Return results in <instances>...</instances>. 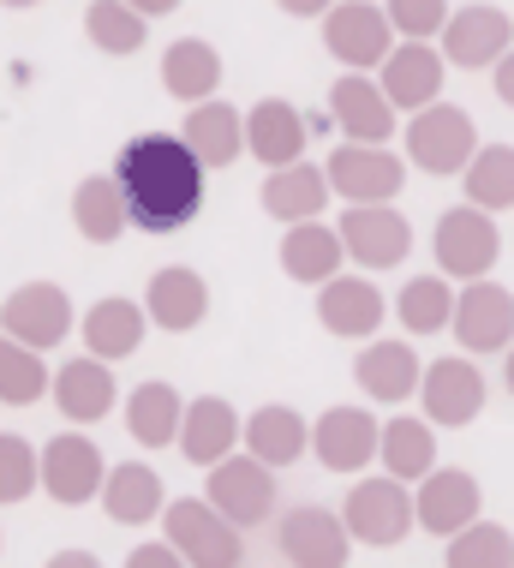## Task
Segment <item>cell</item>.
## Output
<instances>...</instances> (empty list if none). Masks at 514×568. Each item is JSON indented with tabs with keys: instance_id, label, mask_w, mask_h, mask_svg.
Masks as SVG:
<instances>
[{
	"instance_id": "cell-1",
	"label": "cell",
	"mask_w": 514,
	"mask_h": 568,
	"mask_svg": "<svg viewBox=\"0 0 514 568\" xmlns=\"http://www.w3.org/2000/svg\"><path fill=\"white\" fill-rule=\"evenodd\" d=\"M114 186L127 197V222L144 234H180L204 210V168L174 132H138L114 156Z\"/></svg>"
},
{
	"instance_id": "cell-2",
	"label": "cell",
	"mask_w": 514,
	"mask_h": 568,
	"mask_svg": "<svg viewBox=\"0 0 514 568\" xmlns=\"http://www.w3.org/2000/svg\"><path fill=\"white\" fill-rule=\"evenodd\" d=\"M162 545L174 550L185 568H240V557H245V539L210 509L204 497H168Z\"/></svg>"
},
{
	"instance_id": "cell-3",
	"label": "cell",
	"mask_w": 514,
	"mask_h": 568,
	"mask_svg": "<svg viewBox=\"0 0 514 568\" xmlns=\"http://www.w3.org/2000/svg\"><path fill=\"white\" fill-rule=\"evenodd\" d=\"M72 329H78V312L60 282H19L0 300V335L30 353H54Z\"/></svg>"
},
{
	"instance_id": "cell-4",
	"label": "cell",
	"mask_w": 514,
	"mask_h": 568,
	"mask_svg": "<svg viewBox=\"0 0 514 568\" xmlns=\"http://www.w3.org/2000/svg\"><path fill=\"white\" fill-rule=\"evenodd\" d=\"M431 257H437V275H449V282H485L496 257H503V227L485 210L455 204L431 234Z\"/></svg>"
},
{
	"instance_id": "cell-5",
	"label": "cell",
	"mask_w": 514,
	"mask_h": 568,
	"mask_svg": "<svg viewBox=\"0 0 514 568\" xmlns=\"http://www.w3.org/2000/svg\"><path fill=\"white\" fill-rule=\"evenodd\" d=\"M102 479H108V455L84 432H60V437H49L37 449V485L49 490V503H60V509H84V503H97Z\"/></svg>"
},
{
	"instance_id": "cell-6",
	"label": "cell",
	"mask_w": 514,
	"mask_h": 568,
	"mask_svg": "<svg viewBox=\"0 0 514 568\" xmlns=\"http://www.w3.org/2000/svg\"><path fill=\"white\" fill-rule=\"evenodd\" d=\"M323 180H330V197H347V210H377L401 197L407 168L377 144H335L330 162H323Z\"/></svg>"
},
{
	"instance_id": "cell-7",
	"label": "cell",
	"mask_w": 514,
	"mask_h": 568,
	"mask_svg": "<svg viewBox=\"0 0 514 568\" xmlns=\"http://www.w3.org/2000/svg\"><path fill=\"white\" fill-rule=\"evenodd\" d=\"M341 527L353 545L389 550L413 532V490L395 479H353L347 503H341Z\"/></svg>"
},
{
	"instance_id": "cell-8",
	"label": "cell",
	"mask_w": 514,
	"mask_h": 568,
	"mask_svg": "<svg viewBox=\"0 0 514 568\" xmlns=\"http://www.w3.org/2000/svg\"><path fill=\"white\" fill-rule=\"evenodd\" d=\"M485 372H478L473 359H431L425 372H419V407H425V425L431 432H466V425L485 413Z\"/></svg>"
},
{
	"instance_id": "cell-9",
	"label": "cell",
	"mask_w": 514,
	"mask_h": 568,
	"mask_svg": "<svg viewBox=\"0 0 514 568\" xmlns=\"http://www.w3.org/2000/svg\"><path fill=\"white\" fill-rule=\"evenodd\" d=\"M204 503L228 520L233 532L263 527V520L275 515V473H270V467H258L252 455H228L222 467H210Z\"/></svg>"
},
{
	"instance_id": "cell-10",
	"label": "cell",
	"mask_w": 514,
	"mask_h": 568,
	"mask_svg": "<svg viewBox=\"0 0 514 568\" xmlns=\"http://www.w3.org/2000/svg\"><path fill=\"white\" fill-rule=\"evenodd\" d=\"M407 156L425 174H461L466 162L478 156V126L473 114L455 109V102H437V109L407 120Z\"/></svg>"
},
{
	"instance_id": "cell-11",
	"label": "cell",
	"mask_w": 514,
	"mask_h": 568,
	"mask_svg": "<svg viewBox=\"0 0 514 568\" xmlns=\"http://www.w3.org/2000/svg\"><path fill=\"white\" fill-rule=\"evenodd\" d=\"M323 49H330L347 72H371L389 60V49H395V30H389L377 0H335V7L323 12Z\"/></svg>"
},
{
	"instance_id": "cell-12",
	"label": "cell",
	"mask_w": 514,
	"mask_h": 568,
	"mask_svg": "<svg viewBox=\"0 0 514 568\" xmlns=\"http://www.w3.org/2000/svg\"><path fill=\"white\" fill-rule=\"evenodd\" d=\"M443 79H449V60L431 49V42H395L389 60L377 67V90L395 114H425L443 102Z\"/></svg>"
},
{
	"instance_id": "cell-13",
	"label": "cell",
	"mask_w": 514,
	"mask_h": 568,
	"mask_svg": "<svg viewBox=\"0 0 514 568\" xmlns=\"http://www.w3.org/2000/svg\"><path fill=\"white\" fill-rule=\"evenodd\" d=\"M449 329H455L461 353H508L514 347V294L503 282H466L455 294V317H449Z\"/></svg>"
},
{
	"instance_id": "cell-14",
	"label": "cell",
	"mask_w": 514,
	"mask_h": 568,
	"mask_svg": "<svg viewBox=\"0 0 514 568\" xmlns=\"http://www.w3.org/2000/svg\"><path fill=\"white\" fill-rule=\"evenodd\" d=\"M473 520H485V490L466 467H431L419 479V497H413V527L437 532V539H455Z\"/></svg>"
},
{
	"instance_id": "cell-15",
	"label": "cell",
	"mask_w": 514,
	"mask_h": 568,
	"mask_svg": "<svg viewBox=\"0 0 514 568\" xmlns=\"http://www.w3.org/2000/svg\"><path fill=\"white\" fill-rule=\"evenodd\" d=\"M275 545H282L288 568H347L353 562V539L341 527L335 509H318V503H293L275 527Z\"/></svg>"
},
{
	"instance_id": "cell-16",
	"label": "cell",
	"mask_w": 514,
	"mask_h": 568,
	"mask_svg": "<svg viewBox=\"0 0 514 568\" xmlns=\"http://www.w3.org/2000/svg\"><path fill=\"white\" fill-rule=\"evenodd\" d=\"M335 240L347 252V264H365V270H395L407 264L413 252V227L395 204H377V210H347L335 222Z\"/></svg>"
},
{
	"instance_id": "cell-17",
	"label": "cell",
	"mask_w": 514,
	"mask_h": 568,
	"mask_svg": "<svg viewBox=\"0 0 514 568\" xmlns=\"http://www.w3.org/2000/svg\"><path fill=\"white\" fill-rule=\"evenodd\" d=\"M514 42V19L491 0H473V7H455L443 24V60L449 67H496Z\"/></svg>"
},
{
	"instance_id": "cell-18",
	"label": "cell",
	"mask_w": 514,
	"mask_h": 568,
	"mask_svg": "<svg viewBox=\"0 0 514 568\" xmlns=\"http://www.w3.org/2000/svg\"><path fill=\"white\" fill-rule=\"evenodd\" d=\"M377 432L383 419H371L365 407H323V419H311V460L330 473H365L377 460Z\"/></svg>"
},
{
	"instance_id": "cell-19",
	"label": "cell",
	"mask_w": 514,
	"mask_h": 568,
	"mask_svg": "<svg viewBox=\"0 0 514 568\" xmlns=\"http://www.w3.org/2000/svg\"><path fill=\"white\" fill-rule=\"evenodd\" d=\"M389 317V300L377 294L371 275H347L341 270L335 282L318 287V324L341 335V342H377V324Z\"/></svg>"
},
{
	"instance_id": "cell-20",
	"label": "cell",
	"mask_w": 514,
	"mask_h": 568,
	"mask_svg": "<svg viewBox=\"0 0 514 568\" xmlns=\"http://www.w3.org/2000/svg\"><path fill=\"white\" fill-rule=\"evenodd\" d=\"M138 305H144L150 329L192 335L210 317V282L198 270H185V264H168V270H155L144 282V300H138Z\"/></svg>"
},
{
	"instance_id": "cell-21",
	"label": "cell",
	"mask_w": 514,
	"mask_h": 568,
	"mask_svg": "<svg viewBox=\"0 0 514 568\" xmlns=\"http://www.w3.org/2000/svg\"><path fill=\"white\" fill-rule=\"evenodd\" d=\"M335 120L341 132H347V144H389L401 126V114L383 102V90L365 79V72H341V79L330 84V109H323Z\"/></svg>"
},
{
	"instance_id": "cell-22",
	"label": "cell",
	"mask_w": 514,
	"mask_h": 568,
	"mask_svg": "<svg viewBox=\"0 0 514 568\" xmlns=\"http://www.w3.org/2000/svg\"><path fill=\"white\" fill-rule=\"evenodd\" d=\"M240 443H245V455H252L258 467L282 473V467H293V460L311 455V419L300 407H288V402H270V407H258L252 419L240 425Z\"/></svg>"
},
{
	"instance_id": "cell-23",
	"label": "cell",
	"mask_w": 514,
	"mask_h": 568,
	"mask_svg": "<svg viewBox=\"0 0 514 568\" xmlns=\"http://www.w3.org/2000/svg\"><path fill=\"white\" fill-rule=\"evenodd\" d=\"M49 395L60 407L67 425H97L120 407V383H114V365L102 359H67L60 372L49 377Z\"/></svg>"
},
{
	"instance_id": "cell-24",
	"label": "cell",
	"mask_w": 514,
	"mask_h": 568,
	"mask_svg": "<svg viewBox=\"0 0 514 568\" xmlns=\"http://www.w3.org/2000/svg\"><path fill=\"white\" fill-rule=\"evenodd\" d=\"M233 449H240V413H233V402H222V395H198V402H185V413H180V455L210 473V467H222Z\"/></svg>"
},
{
	"instance_id": "cell-25",
	"label": "cell",
	"mask_w": 514,
	"mask_h": 568,
	"mask_svg": "<svg viewBox=\"0 0 514 568\" xmlns=\"http://www.w3.org/2000/svg\"><path fill=\"white\" fill-rule=\"evenodd\" d=\"M97 503L108 509L114 527H150V520H162V509H168V485L150 460H120V467H108Z\"/></svg>"
},
{
	"instance_id": "cell-26",
	"label": "cell",
	"mask_w": 514,
	"mask_h": 568,
	"mask_svg": "<svg viewBox=\"0 0 514 568\" xmlns=\"http://www.w3.org/2000/svg\"><path fill=\"white\" fill-rule=\"evenodd\" d=\"M180 144L192 150V162L204 168H233L245 156V114L233 109V102H198L192 114H185V126H180Z\"/></svg>"
},
{
	"instance_id": "cell-27",
	"label": "cell",
	"mask_w": 514,
	"mask_h": 568,
	"mask_svg": "<svg viewBox=\"0 0 514 568\" xmlns=\"http://www.w3.org/2000/svg\"><path fill=\"white\" fill-rule=\"evenodd\" d=\"M258 204L270 222L282 227H300V222H318L323 204H330V180H323V168L311 162H293V168H270L258 186Z\"/></svg>"
},
{
	"instance_id": "cell-28",
	"label": "cell",
	"mask_w": 514,
	"mask_h": 568,
	"mask_svg": "<svg viewBox=\"0 0 514 568\" xmlns=\"http://www.w3.org/2000/svg\"><path fill=\"white\" fill-rule=\"evenodd\" d=\"M144 335H150V317H144V305L127 300V294H108L84 312V353L102 365L132 359V353L144 347Z\"/></svg>"
},
{
	"instance_id": "cell-29",
	"label": "cell",
	"mask_w": 514,
	"mask_h": 568,
	"mask_svg": "<svg viewBox=\"0 0 514 568\" xmlns=\"http://www.w3.org/2000/svg\"><path fill=\"white\" fill-rule=\"evenodd\" d=\"M305 114L282 97H263L258 109H245V150L263 162V168H293L305 156Z\"/></svg>"
},
{
	"instance_id": "cell-30",
	"label": "cell",
	"mask_w": 514,
	"mask_h": 568,
	"mask_svg": "<svg viewBox=\"0 0 514 568\" xmlns=\"http://www.w3.org/2000/svg\"><path fill=\"white\" fill-rule=\"evenodd\" d=\"M353 383L371 402L401 407L407 395H419V353L407 342H365L360 359H353Z\"/></svg>"
},
{
	"instance_id": "cell-31",
	"label": "cell",
	"mask_w": 514,
	"mask_h": 568,
	"mask_svg": "<svg viewBox=\"0 0 514 568\" xmlns=\"http://www.w3.org/2000/svg\"><path fill=\"white\" fill-rule=\"evenodd\" d=\"M215 84H222V54H215V42H204V37L168 42V54H162V90L168 97L185 102V109H198V102L215 97Z\"/></svg>"
},
{
	"instance_id": "cell-32",
	"label": "cell",
	"mask_w": 514,
	"mask_h": 568,
	"mask_svg": "<svg viewBox=\"0 0 514 568\" xmlns=\"http://www.w3.org/2000/svg\"><path fill=\"white\" fill-rule=\"evenodd\" d=\"M377 460H383V479L419 485L431 467H437V432H431L425 419H413V413H401V419H383V432H377Z\"/></svg>"
},
{
	"instance_id": "cell-33",
	"label": "cell",
	"mask_w": 514,
	"mask_h": 568,
	"mask_svg": "<svg viewBox=\"0 0 514 568\" xmlns=\"http://www.w3.org/2000/svg\"><path fill=\"white\" fill-rule=\"evenodd\" d=\"M341 264H347V252H341L335 227L300 222V227H288V234H282V275H288V282L323 287V282H335V275H341Z\"/></svg>"
},
{
	"instance_id": "cell-34",
	"label": "cell",
	"mask_w": 514,
	"mask_h": 568,
	"mask_svg": "<svg viewBox=\"0 0 514 568\" xmlns=\"http://www.w3.org/2000/svg\"><path fill=\"white\" fill-rule=\"evenodd\" d=\"M180 389L162 377L138 383V389L127 395V437L138 443V449H168V443H180Z\"/></svg>"
},
{
	"instance_id": "cell-35",
	"label": "cell",
	"mask_w": 514,
	"mask_h": 568,
	"mask_svg": "<svg viewBox=\"0 0 514 568\" xmlns=\"http://www.w3.org/2000/svg\"><path fill=\"white\" fill-rule=\"evenodd\" d=\"M72 227L84 234L90 245H114L120 234H127V197H120L114 174H90L72 186Z\"/></svg>"
},
{
	"instance_id": "cell-36",
	"label": "cell",
	"mask_w": 514,
	"mask_h": 568,
	"mask_svg": "<svg viewBox=\"0 0 514 568\" xmlns=\"http://www.w3.org/2000/svg\"><path fill=\"white\" fill-rule=\"evenodd\" d=\"M466 180V204L496 216V210H514V144H478V156L461 168Z\"/></svg>"
},
{
	"instance_id": "cell-37",
	"label": "cell",
	"mask_w": 514,
	"mask_h": 568,
	"mask_svg": "<svg viewBox=\"0 0 514 568\" xmlns=\"http://www.w3.org/2000/svg\"><path fill=\"white\" fill-rule=\"evenodd\" d=\"M395 317L407 335H443L455 317V282L449 275H413L395 300Z\"/></svg>"
},
{
	"instance_id": "cell-38",
	"label": "cell",
	"mask_w": 514,
	"mask_h": 568,
	"mask_svg": "<svg viewBox=\"0 0 514 568\" xmlns=\"http://www.w3.org/2000/svg\"><path fill=\"white\" fill-rule=\"evenodd\" d=\"M84 37L102 54H138L150 42V19H138L127 0H90L84 7Z\"/></svg>"
},
{
	"instance_id": "cell-39",
	"label": "cell",
	"mask_w": 514,
	"mask_h": 568,
	"mask_svg": "<svg viewBox=\"0 0 514 568\" xmlns=\"http://www.w3.org/2000/svg\"><path fill=\"white\" fill-rule=\"evenodd\" d=\"M49 395V359L0 335V407H37Z\"/></svg>"
},
{
	"instance_id": "cell-40",
	"label": "cell",
	"mask_w": 514,
	"mask_h": 568,
	"mask_svg": "<svg viewBox=\"0 0 514 568\" xmlns=\"http://www.w3.org/2000/svg\"><path fill=\"white\" fill-rule=\"evenodd\" d=\"M443 568H514V532L503 520H473L443 550Z\"/></svg>"
},
{
	"instance_id": "cell-41",
	"label": "cell",
	"mask_w": 514,
	"mask_h": 568,
	"mask_svg": "<svg viewBox=\"0 0 514 568\" xmlns=\"http://www.w3.org/2000/svg\"><path fill=\"white\" fill-rule=\"evenodd\" d=\"M449 0H383V19L389 30H395V42H431V37H443V24H449Z\"/></svg>"
},
{
	"instance_id": "cell-42",
	"label": "cell",
	"mask_w": 514,
	"mask_h": 568,
	"mask_svg": "<svg viewBox=\"0 0 514 568\" xmlns=\"http://www.w3.org/2000/svg\"><path fill=\"white\" fill-rule=\"evenodd\" d=\"M37 490V449L24 437L0 432V503H24Z\"/></svg>"
},
{
	"instance_id": "cell-43",
	"label": "cell",
	"mask_w": 514,
	"mask_h": 568,
	"mask_svg": "<svg viewBox=\"0 0 514 568\" xmlns=\"http://www.w3.org/2000/svg\"><path fill=\"white\" fill-rule=\"evenodd\" d=\"M127 568H185L174 550H168L162 539H150V545H138V550H127Z\"/></svg>"
},
{
	"instance_id": "cell-44",
	"label": "cell",
	"mask_w": 514,
	"mask_h": 568,
	"mask_svg": "<svg viewBox=\"0 0 514 568\" xmlns=\"http://www.w3.org/2000/svg\"><path fill=\"white\" fill-rule=\"evenodd\" d=\"M491 84H496V102H508V109H514V49L491 67Z\"/></svg>"
},
{
	"instance_id": "cell-45",
	"label": "cell",
	"mask_w": 514,
	"mask_h": 568,
	"mask_svg": "<svg viewBox=\"0 0 514 568\" xmlns=\"http://www.w3.org/2000/svg\"><path fill=\"white\" fill-rule=\"evenodd\" d=\"M42 568H102V557H97V550H78V545H72V550H54Z\"/></svg>"
},
{
	"instance_id": "cell-46",
	"label": "cell",
	"mask_w": 514,
	"mask_h": 568,
	"mask_svg": "<svg viewBox=\"0 0 514 568\" xmlns=\"http://www.w3.org/2000/svg\"><path fill=\"white\" fill-rule=\"evenodd\" d=\"M275 7H282L288 19H323V12L335 7V0H275Z\"/></svg>"
},
{
	"instance_id": "cell-47",
	"label": "cell",
	"mask_w": 514,
	"mask_h": 568,
	"mask_svg": "<svg viewBox=\"0 0 514 568\" xmlns=\"http://www.w3.org/2000/svg\"><path fill=\"white\" fill-rule=\"evenodd\" d=\"M127 7L138 12V19H168V12H180L185 0H127Z\"/></svg>"
},
{
	"instance_id": "cell-48",
	"label": "cell",
	"mask_w": 514,
	"mask_h": 568,
	"mask_svg": "<svg viewBox=\"0 0 514 568\" xmlns=\"http://www.w3.org/2000/svg\"><path fill=\"white\" fill-rule=\"evenodd\" d=\"M7 12H30V7H42V0H0Z\"/></svg>"
},
{
	"instance_id": "cell-49",
	"label": "cell",
	"mask_w": 514,
	"mask_h": 568,
	"mask_svg": "<svg viewBox=\"0 0 514 568\" xmlns=\"http://www.w3.org/2000/svg\"><path fill=\"white\" fill-rule=\"evenodd\" d=\"M503 383H508V395H514V347H508V359H503Z\"/></svg>"
},
{
	"instance_id": "cell-50",
	"label": "cell",
	"mask_w": 514,
	"mask_h": 568,
	"mask_svg": "<svg viewBox=\"0 0 514 568\" xmlns=\"http://www.w3.org/2000/svg\"><path fill=\"white\" fill-rule=\"evenodd\" d=\"M0 545H7V539H0Z\"/></svg>"
}]
</instances>
